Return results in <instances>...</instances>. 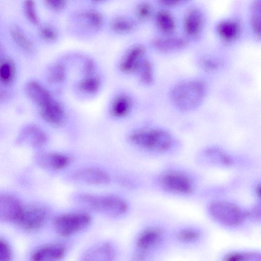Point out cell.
<instances>
[{
	"label": "cell",
	"instance_id": "cell-1",
	"mask_svg": "<svg viewBox=\"0 0 261 261\" xmlns=\"http://www.w3.org/2000/svg\"><path fill=\"white\" fill-rule=\"evenodd\" d=\"M207 91L206 83L199 79L181 81L175 84L170 92L173 105L179 111L190 112L203 102Z\"/></svg>",
	"mask_w": 261,
	"mask_h": 261
},
{
	"label": "cell",
	"instance_id": "cell-2",
	"mask_svg": "<svg viewBox=\"0 0 261 261\" xmlns=\"http://www.w3.org/2000/svg\"><path fill=\"white\" fill-rule=\"evenodd\" d=\"M75 201L102 215L117 217L124 214L128 205L121 197L113 195H97L81 193L74 196Z\"/></svg>",
	"mask_w": 261,
	"mask_h": 261
},
{
	"label": "cell",
	"instance_id": "cell-3",
	"mask_svg": "<svg viewBox=\"0 0 261 261\" xmlns=\"http://www.w3.org/2000/svg\"><path fill=\"white\" fill-rule=\"evenodd\" d=\"M129 140L136 146L160 153L169 150L173 143L171 134L161 128L139 129L132 133Z\"/></svg>",
	"mask_w": 261,
	"mask_h": 261
},
{
	"label": "cell",
	"instance_id": "cell-4",
	"mask_svg": "<svg viewBox=\"0 0 261 261\" xmlns=\"http://www.w3.org/2000/svg\"><path fill=\"white\" fill-rule=\"evenodd\" d=\"M92 222L91 216L86 213H65L57 216L53 225L57 233L62 237H68L83 231Z\"/></svg>",
	"mask_w": 261,
	"mask_h": 261
},
{
	"label": "cell",
	"instance_id": "cell-5",
	"mask_svg": "<svg viewBox=\"0 0 261 261\" xmlns=\"http://www.w3.org/2000/svg\"><path fill=\"white\" fill-rule=\"evenodd\" d=\"M208 212L214 220L228 227L237 226L246 219L245 211L235 204L226 201L212 202L208 206Z\"/></svg>",
	"mask_w": 261,
	"mask_h": 261
},
{
	"label": "cell",
	"instance_id": "cell-6",
	"mask_svg": "<svg viewBox=\"0 0 261 261\" xmlns=\"http://www.w3.org/2000/svg\"><path fill=\"white\" fill-rule=\"evenodd\" d=\"M48 217V212L43 206L36 204L23 206L15 223L27 231L40 229L45 224Z\"/></svg>",
	"mask_w": 261,
	"mask_h": 261
},
{
	"label": "cell",
	"instance_id": "cell-7",
	"mask_svg": "<svg viewBox=\"0 0 261 261\" xmlns=\"http://www.w3.org/2000/svg\"><path fill=\"white\" fill-rule=\"evenodd\" d=\"M159 184L165 191L177 194L188 195L193 190L194 186L187 175L178 171H170L162 174Z\"/></svg>",
	"mask_w": 261,
	"mask_h": 261
},
{
	"label": "cell",
	"instance_id": "cell-8",
	"mask_svg": "<svg viewBox=\"0 0 261 261\" xmlns=\"http://www.w3.org/2000/svg\"><path fill=\"white\" fill-rule=\"evenodd\" d=\"M72 180L90 185H101L109 183L111 178L103 170L93 167L84 168L74 171L71 176Z\"/></svg>",
	"mask_w": 261,
	"mask_h": 261
},
{
	"label": "cell",
	"instance_id": "cell-9",
	"mask_svg": "<svg viewBox=\"0 0 261 261\" xmlns=\"http://www.w3.org/2000/svg\"><path fill=\"white\" fill-rule=\"evenodd\" d=\"M23 205L16 197L0 194V221L15 223Z\"/></svg>",
	"mask_w": 261,
	"mask_h": 261
},
{
	"label": "cell",
	"instance_id": "cell-10",
	"mask_svg": "<svg viewBox=\"0 0 261 261\" xmlns=\"http://www.w3.org/2000/svg\"><path fill=\"white\" fill-rule=\"evenodd\" d=\"M17 140L20 144L29 145L35 148H39L46 143L47 136L38 126L29 124L21 129Z\"/></svg>",
	"mask_w": 261,
	"mask_h": 261
},
{
	"label": "cell",
	"instance_id": "cell-11",
	"mask_svg": "<svg viewBox=\"0 0 261 261\" xmlns=\"http://www.w3.org/2000/svg\"><path fill=\"white\" fill-rule=\"evenodd\" d=\"M66 253V249L59 244H48L36 249L31 255L34 261H56L62 259Z\"/></svg>",
	"mask_w": 261,
	"mask_h": 261
},
{
	"label": "cell",
	"instance_id": "cell-12",
	"mask_svg": "<svg viewBox=\"0 0 261 261\" xmlns=\"http://www.w3.org/2000/svg\"><path fill=\"white\" fill-rule=\"evenodd\" d=\"M146 50L142 45H136L130 48L122 60L120 69L122 72L130 73L139 70L142 63Z\"/></svg>",
	"mask_w": 261,
	"mask_h": 261
},
{
	"label": "cell",
	"instance_id": "cell-13",
	"mask_svg": "<svg viewBox=\"0 0 261 261\" xmlns=\"http://www.w3.org/2000/svg\"><path fill=\"white\" fill-rule=\"evenodd\" d=\"M163 231L158 227H151L144 230L137 241L139 252L147 255V252L156 247L162 241Z\"/></svg>",
	"mask_w": 261,
	"mask_h": 261
},
{
	"label": "cell",
	"instance_id": "cell-14",
	"mask_svg": "<svg viewBox=\"0 0 261 261\" xmlns=\"http://www.w3.org/2000/svg\"><path fill=\"white\" fill-rule=\"evenodd\" d=\"M37 161L38 164L43 168L60 170L70 165L71 158L66 154L60 153L48 152L39 154Z\"/></svg>",
	"mask_w": 261,
	"mask_h": 261
},
{
	"label": "cell",
	"instance_id": "cell-15",
	"mask_svg": "<svg viewBox=\"0 0 261 261\" xmlns=\"http://www.w3.org/2000/svg\"><path fill=\"white\" fill-rule=\"evenodd\" d=\"M203 16L197 8H191L186 13L183 22L185 33L190 37L196 38L200 34L203 27Z\"/></svg>",
	"mask_w": 261,
	"mask_h": 261
},
{
	"label": "cell",
	"instance_id": "cell-16",
	"mask_svg": "<svg viewBox=\"0 0 261 261\" xmlns=\"http://www.w3.org/2000/svg\"><path fill=\"white\" fill-rule=\"evenodd\" d=\"M25 91L29 99L39 108L54 99L49 91L36 81L29 82L25 86Z\"/></svg>",
	"mask_w": 261,
	"mask_h": 261
},
{
	"label": "cell",
	"instance_id": "cell-17",
	"mask_svg": "<svg viewBox=\"0 0 261 261\" xmlns=\"http://www.w3.org/2000/svg\"><path fill=\"white\" fill-rule=\"evenodd\" d=\"M187 40L179 36H169L155 37L151 41V45L156 50L162 53H170L179 50L187 46Z\"/></svg>",
	"mask_w": 261,
	"mask_h": 261
},
{
	"label": "cell",
	"instance_id": "cell-18",
	"mask_svg": "<svg viewBox=\"0 0 261 261\" xmlns=\"http://www.w3.org/2000/svg\"><path fill=\"white\" fill-rule=\"evenodd\" d=\"M40 109L42 117L49 124L60 126L64 123L66 118L64 110L54 99Z\"/></svg>",
	"mask_w": 261,
	"mask_h": 261
},
{
	"label": "cell",
	"instance_id": "cell-19",
	"mask_svg": "<svg viewBox=\"0 0 261 261\" xmlns=\"http://www.w3.org/2000/svg\"><path fill=\"white\" fill-rule=\"evenodd\" d=\"M115 256V251L110 243H104L93 246L84 253L82 258L86 260H111Z\"/></svg>",
	"mask_w": 261,
	"mask_h": 261
},
{
	"label": "cell",
	"instance_id": "cell-20",
	"mask_svg": "<svg viewBox=\"0 0 261 261\" xmlns=\"http://www.w3.org/2000/svg\"><path fill=\"white\" fill-rule=\"evenodd\" d=\"M216 32L220 38L225 42L235 40L241 32L240 23L233 20H225L219 22L216 28Z\"/></svg>",
	"mask_w": 261,
	"mask_h": 261
},
{
	"label": "cell",
	"instance_id": "cell-21",
	"mask_svg": "<svg viewBox=\"0 0 261 261\" xmlns=\"http://www.w3.org/2000/svg\"><path fill=\"white\" fill-rule=\"evenodd\" d=\"M155 22L158 29L165 34H171L176 29L173 16L166 10H161L156 14Z\"/></svg>",
	"mask_w": 261,
	"mask_h": 261
},
{
	"label": "cell",
	"instance_id": "cell-22",
	"mask_svg": "<svg viewBox=\"0 0 261 261\" xmlns=\"http://www.w3.org/2000/svg\"><path fill=\"white\" fill-rule=\"evenodd\" d=\"M10 32L14 41L21 48L28 52L33 50L32 42L21 28L14 25L11 28Z\"/></svg>",
	"mask_w": 261,
	"mask_h": 261
},
{
	"label": "cell",
	"instance_id": "cell-23",
	"mask_svg": "<svg viewBox=\"0 0 261 261\" xmlns=\"http://www.w3.org/2000/svg\"><path fill=\"white\" fill-rule=\"evenodd\" d=\"M15 73V65L11 59L5 58L0 61V82L2 83H10L14 77Z\"/></svg>",
	"mask_w": 261,
	"mask_h": 261
},
{
	"label": "cell",
	"instance_id": "cell-24",
	"mask_svg": "<svg viewBox=\"0 0 261 261\" xmlns=\"http://www.w3.org/2000/svg\"><path fill=\"white\" fill-rule=\"evenodd\" d=\"M112 30L118 34H125L133 31L135 24L130 19L119 16L115 18L111 24Z\"/></svg>",
	"mask_w": 261,
	"mask_h": 261
},
{
	"label": "cell",
	"instance_id": "cell-25",
	"mask_svg": "<svg viewBox=\"0 0 261 261\" xmlns=\"http://www.w3.org/2000/svg\"><path fill=\"white\" fill-rule=\"evenodd\" d=\"M130 108V101L126 96L117 97L112 106V113L116 117H122L128 113Z\"/></svg>",
	"mask_w": 261,
	"mask_h": 261
},
{
	"label": "cell",
	"instance_id": "cell-26",
	"mask_svg": "<svg viewBox=\"0 0 261 261\" xmlns=\"http://www.w3.org/2000/svg\"><path fill=\"white\" fill-rule=\"evenodd\" d=\"M65 68L60 63H56L51 65L48 69L47 79L50 83H60L65 79Z\"/></svg>",
	"mask_w": 261,
	"mask_h": 261
},
{
	"label": "cell",
	"instance_id": "cell-27",
	"mask_svg": "<svg viewBox=\"0 0 261 261\" xmlns=\"http://www.w3.org/2000/svg\"><path fill=\"white\" fill-rule=\"evenodd\" d=\"M204 153L206 155L219 161L224 165H230L232 164L233 161L231 158L219 148L215 147H208L205 150Z\"/></svg>",
	"mask_w": 261,
	"mask_h": 261
},
{
	"label": "cell",
	"instance_id": "cell-28",
	"mask_svg": "<svg viewBox=\"0 0 261 261\" xmlns=\"http://www.w3.org/2000/svg\"><path fill=\"white\" fill-rule=\"evenodd\" d=\"M260 254L253 251H236L226 254L223 260L227 261H242L257 259L260 258Z\"/></svg>",
	"mask_w": 261,
	"mask_h": 261
},
{
	"label": "cell",
	"instance_id": "cell-29",
	"mask_svg": "<svg viewBox=\"0 0 261 261\" xmlns=\"http://www.w3.org/2000/svg\"><path fill=\"white\" fill-rule=\"evenodd\" d=\"M100 81L95 76H90L81 81L79 84L80 89L88 94L95 93L99 89Z\"/></svg>",
	"mask_w": 261,
	"mask_h": 261
},
{
	"label": "cell",
	"instance_id": "cell-30",
	"mask_svg": "<svg viewBox=\"0 0 261 261\" xmlns=\"http://www.w3.org/2000/svg\"><path fill=\"white\" fill-rule=\"evenodd\" d=\"M260 1H255L252 6L253 14L252 15L250 23L253 33L257 37L260 36Z\"/></svg>",
	"mask_w": 261,
	"mask_h": 261
},
{
	"label": "cell",
	"instance_id": "cell-31",
	"mask_svg": "<svg viewBox=\"0 0 261 261\" xmlns=\"http://www.w3.org/2000/svg\"><path fill=\"white\" fill-rule=\"evenodd\" d=\"M140 80L142 83L150 85L153 82L154 75L153 67L147 60H144L140 69Z\"/></svg>",
	"mask_w": 261,
	"mask_h": 261
},
{
	"label": "cell",
	"instance_id": "cell-32",
	"mask_svg": "<svg viewBox=\"0 0 261 261\" xmlns=\"http://www.w3.org/2000/svg\"><path fill=\"white\" fill-rule=\"evenodd\" d=\"M23 11L28 20L34 24L39 23V18L34 0H25L23 3Z\"/></svg>",
	"mask_w": 261,
	"mask_h": 261
},
{
	"label": "cell",
	"instance_id": "cell-33",
	"mask_svg": "<svg viewBox=\"0 0 261 261\" xmlns=\"http://www.w3.org/2000/svg\"><path fill=\"white\" fill-rule=\"evenodd\" d=\"M201 232L194 228H185L180 230L177 234V239L184 243H191L199 239Z\"/></svg>",
	"mask_w": 261,
	"mask_h": 261
},
{
	"label": "cell",
	"instance_id": "cell-34",
	"mask_svg": "<svg viewBox=\"0 0 261 261\" xmlns=\"http://www.w3.org/2000/svg\"><path fill=\"white\" fill-rule=\"evenodd\" d=\"M84 18L88 24L94 29H99L102 25L103 17L97 11H88L84 14Z\"/></svg>",
	"mask_w": 261,
	"mask_h": 261
},
{
	"label": "cell",
	"instance_id": "cell-35",
	"mask_svg": "<svg viewBox=\"0 0 261 261\" xmlns=\"http://www.w3.org/2000/svg\"><path fill=\"white\" fill-rule=\"evenodd\" d=\"M152 8L151 5L146 2L140 3L136 8V15L140 21L148 19L151 15Z\"/></svg>",
	"mask_w": 261,
	"mask_h": 261
},
{
	"label": "cell",
	"instance_id": "cell-36",
	"mask_svg": "<svg viewBox=\"0 0 261 261\" xmlns=\"http://www.w3.org/2000/svg\"><path fill=\"white\" fill-rule=\"evenodd\" d=\"M201 67L206 71H217L220 67V63L218 59L210 56L204 57L200 60Z\"/></svg>",
	"mask_w": 261,
	"mask_h": 261
},
{
	"label": "cell",
	"instance_id": "cell-37",
	"mask_svg": "<svg viewBox=\"0 0 261 261\" xmlns=\"http://www.w3.org/2000/svg\"><path fill=\"white\" fill-rule=\"evenodd\" d=\"M39 34L41 37L44 40L53 41L58 37L57 30L50 25H44L40 27Z\"/></svg>",
	"mask_w": 261,
	"mask_h": 261
},
{
	"label": "cell",
	"instance_id": "cell-38",
	"mask_svg": "<svg viewBox=\"0 0 261 261\" xmlns=\"http://www.w3.org/2000/svg\"><path fill=\"white\" fill-rule=\"evenodd\" d=\"M12 253L11 248L4 239L0 238V261H7L11 259Z\"/></svg>",
	"mask_w": 261,
	"mask_h": 261
},
{
	"label": "cell",
	"instance_id": "cell-39",
	"mask_svg": "<svg viewBox=\"0 0 261 261\" xmlns=\"http://www.w3.org/2000/svg\"><path fill=\"white\" fill-rule=\"evenodd\" d=\"M46 6L54 11H61L66 6L67 0H43Z\"/></svg>",
	"mask_w": 261,
	"mask_h": 261
},
{
	"label": "cell",
	"instance_id": "cell-40",
	"mask_svg": "<svg viewBox=\"0 0 261 261\" xmlns=\"http://www.w3.org/2000/svg\"><path fill=\"white\" fill-rule=\"evenodd\" d=\"M246 218H250L253 219H258L260 216V209L259 205H255L252 208L245 211Z\"/></svg>",
	"mask_w": 261,
	"mask_h": 261
},
{
	"label": "cell",
	"instance_id": "cell-41",
	"mask_svg": "<svg viewBox=\"0 0 261 261\" xmlns=\"http://www.w3.org/2000/svg\"><path fill=\"white\" fill-rule=\"evenodd\" d=\"M185 0H157L158 2L165 7H174L179 5Z\"/></svg>",
	"mask_w": 261,
	"mask_h": 261
},
{
	"label": "cell",
	"instance_id": "cell-42",
	"mask_svg": "<svg viewBox=\"0 0 261 261\" xmlns=\"http://www.w3.org/2000/svg\"><path fill=\"white\" fill-rule=\"evenodd\" d=\"M94 68V64L91 60H87L85 63V70L87 73H90Z\"/></svg>",
	"mask_w": 261,
	"mask_h": 261
},
{
	"label": "cell",
	"instance_id": "cell-43",
	"mask_svg": "<svg viewBox=\"0 0 261 261\" xmlns=\"http://www.w3.org/2000/svg\"><path fill=\"white\" fill-rule=\"evenodd\" d=\"M8 97V92L6 90L0 88V102L7 99Z\"/></svg>",
	"mask_w": 261,
	"mask_h": 261
},
{
	"label": "cell",
	"instance_id": "cell-44",
	"mask_svg": "<svg viewBox=\"0 0 261 261\" xmlns=\"http://www.w3.org/2000/svg\"><path fill=\"white\" fill-rule=\"evenodd\" d=\"M255 193L256 195L259 198L260 196V185H257L255 189Z\"/></svg>",
	"mask_w": 261,
	"mask_h": 261
},
{
	"label": "cell",
	"instance_id": "cell-45",
	"mask_svg": "<svg viewBox=\"0 0 261 261\" xmlns=\"http://www.w3.org/2000/svg\"><path fill=\"white\" fill-rule=\"evenodd\" d=\"M90 1H93L94 2H103L106 0H90Z\"/></svg>",
	"mask_w": 261,
	"mask_h": 261
},
{
	"label": "cell",
	"instance_id": "cell-46",
	"mask_svg": "<svg viewBox=\"0 0 261 261\" xmlns=\"http://www.w3.org/2000/svg\"><path fill=\"white\" fill-rule=\"evenodd\" d=\"M0 50H1V49H0Z\"/></svg>",
	"mask_w": 261,
	"mask_h": 261
}]
</instances>
